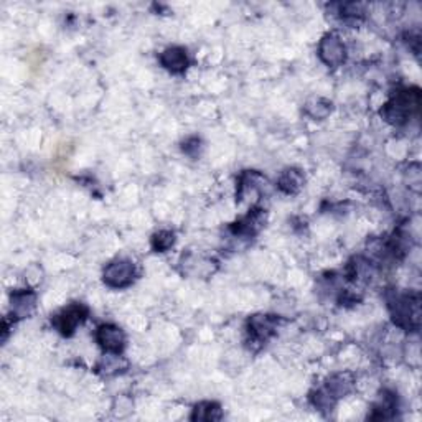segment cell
Masks as SVG:
<instances>
[{
    "label": "cell",
    "instance_id": "6da1fadb",
    "mask_svg": "<svg viewBox=\"0 0 422 422\" xmlns=\"http://www.w3.org/2000/svg\"><path fill=\"white\" fill-rule=\"evenodd\" d=\"M421 104L419 89H403L396 93L381 109V116L393 126H403L408 119L418 114Z\"/></svg>",
    "mask_w": 422,
    "mask_h": 422
},
{
    "label": "cell",
    "instance_id": "7a4b0ae2",
    "mask_svg": "<svg viewBox=\"0 0 422 422\" xmlns=\"http://www.w3.org/2000/svg\"><path fill=\"white\" fill-rule=\"evenodd\" d=\"M389 307L396 325L406 330L418 329L421 322V300L418 294L398 295Z\"/></svg>",
    "mask_w": 422,
    "mask_h": 422
},
{
    "label": "cell",
    "instance_id": "3957f363",
    "mask_svg": "<svg viewBox=\"0 0 422 422\" xmlns=\"http://www.w3.org/2000/svg\"><path fill=\"white\" fill-rule=\"evenodd\" d=\"M102 279L106 282V286L112 287V289H124V287L131 286L134 279H136V266L126 257L114 259L104 269Z\"/></svg>",
    "mask_w": 422,
    "mask_h": 422
},
{
    "label": "cell",
    "instance_id": "277c9868",
    "mask_svg": "<svg viewBox=\"0 0 422 422\" xmlns=\"http://www.w3.org/2000/svg\"><path fill=\"white\" fill-rule=\"evenodd\" d=\"M319 57L327 66L336 68L340 64H344L346 59V47L336 33H327L324 38L320 40L319 45Z\"/></svg>",
    "mask_w": 422,
    "mask_h": 422
},
{
    "label": "cell",
    "instance_id": "5b68a950",
    "mask_svg": "<svg viewBox=\"0 0 422 422\" xmlns=\"http://www.w3.org/2000/svg\"><path fill=\"white\" fill-rule=\"evenodd\" d=\"M88 309L83 304H71L53 319V325L64 336H71L79 325L86 320Z\"/></svg>",
    "mask_w": 422,
    "mask_h": 422
},
{
    "label": "cell",
    "instance_id": "8992f818",
    "mask_svg": "<svg viewBox=\"0 0 422 422\" xmlns=\"http://www.w3.org/2000/svg\"><path fill=\"white\" fill-rule=\"evenodd\" d=\"M96 341L99 346L107 353H121L126 346V335L117 325L104 324L96 330Z\"/></svg>",
    "mask_w": 422,
    "mask_h": 422
},
{
    "label": "cell",
    "instance_id": "52a82bcc",
    "mask_svg": "<svg viewBox=\"0 0 422 422\" xmlns=\"http://www.w3.org/2000/svg\"><path fill=\"white\" fill-rule=\"evenodd\" d=\"M160 63L162 66L168 69L170 73L182 74L185 73L188 64H190V58H188V53L185 48L172 47V48H167L165 52L160 54Z\"/></svg>",
    "mask_w": 422,
    "mask_h": 422
},
{
    "label": "cell",
    "instance_id": "ba28073f",
    "mask_svg": "<svg viewBox=\"0 0 422 422\" xmlns=\"http://www.w3.org/2000/svg\"><path fill=\"white\" fill-rule=\"evenodd\" d=\"M10 304H12V314L15 319H25V317L32 315L35 307H37V295H35V292L27 289L15 291L10 297Z\"/></svg>",
    "mask_w": 422,
    "mask_h": 422
},
{
    "label": "cell",
    "instance_id": "9c48e42d",
    "mask_svg": "<svg viewBox=\"0 0 422 422\" xmlns=\"http://www.w3.org/2000/svg\"><path fill=\"white\" fill-rule=\"evenodd\" d=\"M276 319L271 315H254L247 322V332L254 341H266L276 330Z\"/></svg>",
    "mask_w": 422,
    "mask_h": 422
},
{
    "label": "cell",
    "instance_id": "30bf717a",
    "mask_svg": "<svg viewBox=\"0 0 422 422\" xmlns=\"http://www.w3.org/2000/svg\"><path fill=\"white\" fill-rule=\"evenodd\" d=\"M279 188L287 195H291V193H297L304 185V175H302L300 170H295V168H289V170H286L282 173L281 178H279Z\"/></svg>",
    "mask_w": 422,
    "mask_h": 422
},
{
    "label": "cell",
    "instance_id": "8fae6325",
    "mask_svg": "<svg viewBox=\"0 0 422 422\" xmlns=\"http://www.w3.org/2000/svg\"><path fill=\"white\" fill-rule=\"evenodd\" d=\"M221 416H223V413H221L220 404L206 401V403H200L198 406H195V409H193V414H192V419L211 422V421H220Z\"/></svg>",
    "mask_w": 422,
    "mask_h": 422
},
{
    "label": "cell",
    "instance_id": "7c38bea8",
    "mask_svg": "<svg viewBox=\"0 0 422 422\" xmlns=\"http://www.w3.org/2000/svg\"><path fill=\"white\" fill-rule=\"evenodd\" d=\"M351 380L348 375H335L334 378L329 380V385H327V391L334 396V398H341L351 389Z\"/></svg>",
    "mask_w": 422,
    "mask_h": 422
},
{
    "label": "cell",
    "instance_id": "4fadbf2b",
    "mask_svg": "<svg viewBox=\"0 0 422 422\" xmlns=\"http://www.w3.org/2000/svg\"><path fill=\"white\" fill-rule=\"evenodd\" d=\"M394 409H396V398L393 394H386L378 404L375 406V414L371 416V419H388L391 416L394 414Z\"/></svg>",
    "mask_w": 422,
    "mask_h": 422
},
{
    "label": "cell",
    "instance_id": "5bb4252c",
    "mask_svg": "<svg viewBox=\"0 0 422 422\" xmlns=\"http://www.w3.org/2000/svg\"><path fill=\"white\" fill-rule=\"evenodd\" d=\"M173 242H175V235L172 231H158L152 238V247L157 252H165L167 250H170Z\"/></svg>",
    "mask_w": 422,
    "mask_h": 422
}]
</instances>
